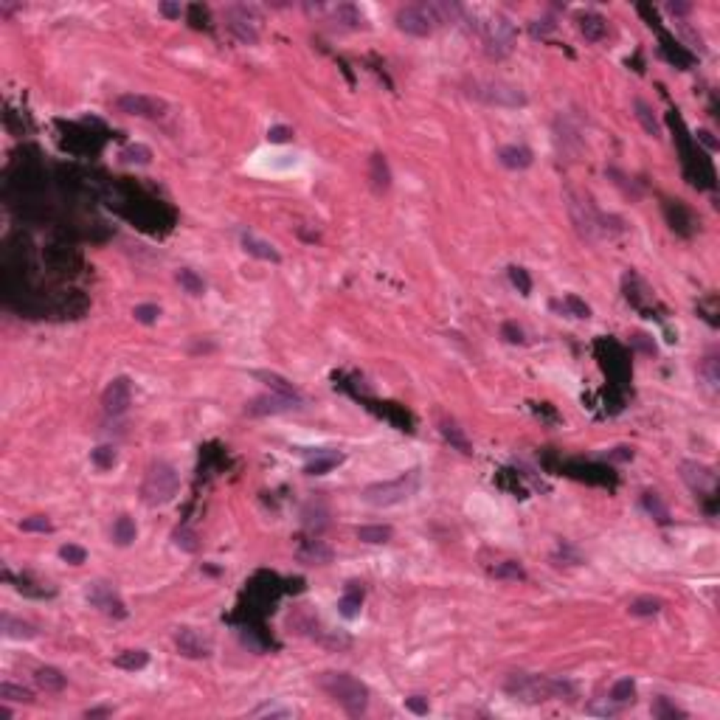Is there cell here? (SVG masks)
Here are the masks:
<instances>
[{
	"instance_id": "obj_1",
	"label": "cell",
	"mask_w": 720,
	"mask_h": 720,
	"mask_svg": "<svg viewBox=\"0 0 720 720\" xmlns=\"http://www.w3.org/2000/svg\"><path fill=\"white\" fill-rule=\"evenodd\" d=\"M318 686L335 703H340L346 709V714H352V717H357V714H363L368 709V689H366V683H360L349 672H323L318 678Z\"/></svg>"
},
{
	"instance_id": "obj_2",
	"label": "cell",
	"mask_w": 720,
	"mask_h": 720,
	"mask_svg": "<svg viewBox=\"0 0 720 720\" xmlns=\"http://www.w3.org/2000/svg\"><path fill=\"white\" fill-rule=\"evenodd\" d=\"M503 689L512 698H520L526 703H540V700H548V698L574 695L571 683H565V681H554V678H543V675H523V672L509 675Z\"/></svg>"
},
{
	"instance_id": "obj_3",
	"label": "cell",
	"mask_w": 720,
	"mask_h": 720,
	"mask_svg": "<svg viewBox=\"0 0 720 720\" xmlns=\"http://www.w3.org/2000/svg\"><path fill=\"white\" fill-rule=\"evenodd\" d=\"M180 489V475L169 461H155L141 484V498L146 506H166L169 501H174Z\"/></svg>"
},
{
	"instance_id": "obj_4",
	"label": "cell",
	"mask_w": 720,
	"mask_h": 720,
	"mask_svg": "<svg viewBox=\"0 0 720 720\" xmlns=\"http://www.w3.org/2000/svg\"><path fill=\"white\" fill-rule=\"evenodd\" d=\"M419 487V470H408L391 481H377V484H368L363 489V501L368 506H394V503H402L405 498H411Z\"/></svg>"
},
{
	"instance_id": "obj_5",
	"label": "cell",
	"mask_w": 720,
	"mask_h": 720,
	"mask_svg": "<svg viewBox=\"0 0 720 720\" xmlns=\"http://www.w3.org/2000/svg\"><path fill=\"white\" fill-rule=\"evenodd\" d=\"M478 34H481V42H484V51H487V56L489 59H503V56H509L512 53V48H515V25L503 17V14H498V11H492V14H487L481 22H478Z\"/></svg>"
},
{
	"instance_id": "obj_6",
	"label": "cell",
	"mask_w": 720,
	"mask_h": 720,
	"mask_svg": "<svg viewBox=\"0 0 720 720\" xmlns=\"http://www.w3.org/2000/svg\"><path fill=\"white\" fill-rule=\"evenodd\" d=\"M397 28L411 34V37H430L433 28H436V20L428 8V3H411V6H402L394 17Z\"/></svg>"
},
{
	"instance_id": "obj_7",
	"label": "cell",
	"mask_w": 720,
	"mask_h": 720,
	"mask_svg": "<svg viewBox=\"0 0 720 720\" xmlns=\"http://www.w3.org/2000/svg\"><path fill=\"white\" fill-rule=\"evenodd\" d=\"M259 14H256V8H250V6H231L228 11H225V25H228V31L239 39V42H245V45H253L256 39H259Z\"/></svg>"
},
{
	"instance_id": "obj_8",
	"label": "cell",
	"mask_w": 720,
	"mask_h": 720,
	"mask_svg": "<svg viewBox=\"0 0 720 720\" xmlns=\"http://www.w3.org/2000/svg\"><path fill=\"white\" fill-rule=\"evenodd\" d=\"M115 107L127 115H138V118H163L166 104L160 98L152 96H141V93H124L115 98Z\"/></svg>"
},
{
	"instance_id": "obj_9",
	"label": "cell",
	"mask_w": 720,
	"mask_h": 720,
	"mask_svg": "<svg viewBox=\"0 0 720 720\" xmlns=\"http://www.w3.org/2000/svg\"><path fill=\"white\" fill-rule=\"evenodd\" d=\"M472 93L478 98H484L489 104H501V107H520V104H526V96L515 84H506V82H484V84H475Z\"/></svg>"
},
{
	"instance_id": "obj_10",
	"label": "cell",
	"mask_w": 720,
	"mask_h": 720,
	"mask_svg": "<svg viewBox=\"0 0 720 720\" xmlns=\"http://www.w3.org/2000/svg\"><path fill=\"white\" fill-rule=\"evenodd\" d=\"M129 402H132V382H129L127 377H115V380L104 388V394H101V405H104V411L112 413V416L124 413V411L129 408Z\"/></svg>"
},
{
	"instance_id": "obj_11",
	"label": "cell",
	"mask_w": 720,
	"mask_h": 720,
	"mask_svg": "<svg viewBox=\"0 0 720 720\" xmlns=\"http://www.w3.org/2000/svg\"><path fill=\"white\" fill-rule=\"evenodd\" d=\"M681 475L689 484L692 492H712L714 489V472L706 464L698 461H681Z\"/></svg>"
},
{
	"instance_id": "obj_12",
	"label": "cell",
	"mask_w": 720,
	"mask_h": 720,
	"mask_svg": "<svg viewBox=\"0 0 720 720\" xmlns=\"http://www.w3.org/2000/svg\"><path fill=\"white\" fill-rule=\"evenodd\" d=\"M87 599L96 605V608H101L107 616H115V619H124L127 616V608H124V602L107 588V585H101V582H96V585H90V591H87Z\"/></svg>"
},
{
	"instance_id": "obj_13",
	"label": "cell",
	"mask_w": 720,
	"mask_h": 720,
	"mask_svg": "<svg viewBox=\"0 0 720 720\" xmlns=\"http://www.w3.org/2000/svg\"><path fill=\"white\" fill-rule=\"evenodd\" d=\"M253 377H259L273 394H278V397H287V399H292V402H298V405H304V397H301V391L290 382V380H284L281 374H276V371H253Z\"/></svg>"
},
{
	"instance_id": "obj_14",
	"label": "cell",
	"mask_w": 720,
	"mask_h": 720,
	"mask_svg": "<svg viewBox=\"0 0 720 720\" xmlns=\"http://www.w3.org/2000/svg\"><path fill=\"white\" fill-rule=\"evenodd\" d=\"M174 641H177L180 652L188 655V658H205V655H208V641H205L197 630H191V627H180L177 636H174Z\"/></svg>"
},
{
	"instance_id": "obj_15",
	"label": "cell",
	"mask_w": 720,
	"mask_h": 720,
	"mask_svg": "<svg viewBox=\"0 0 720 720\" xmlns=\"http://www.w3.org/2000/svg\"><path fill=\"white\" fill-rule=\"evenodd\" d=\"M290 408H301L298 402L287 399V397H278V394H270V397H256L250 405H248V413L259 416V413H281V411H290Z\"/></svg>"
},
{
	"instance_id": "obj_16",
	"label": "cell",
	"mask_w": 720,
	"mask_h": 720,
	"mask_svg": "<svg viewBox=\"0 0 720 720\" xmlns=\"http://www.w3.org/2000/svg\"><path fill=\"white\" fill-rule=\"evenodd\" d=\"M579 34L588 42H599L608 34V20L599 11H585V14H579Z\"/></svg>"
},
{
	"instance_id": "obj_17",
	"label": "cell",
	"mask_w": 720,
	"mask_h": 720,
	"mask_svg": "<svg viewBox=\"0 0 720 720\" xmlns=\"http://www.w3.org/2000/svg\"><path fill=\"white\" fill-rule=\"evenodd\" d=\"M295 554H298V560L307 562V565H323V562L332 560V548H329L326 543H321V540H304Z\"/></svg>"
},
{
	"instance_id": "obj_18",
	"label": "cell",
	"mask_w": 720,
	"mask_h": 720,
	"mask_svg": "<svg viewBox=\"0 0 720 720\" xmlns=\"http://www.w3.org/2000/svg\"><path fill=\"white\" fill-rule=\"evenodd\" d=\"M242 250L250 253V256H256V259H264V262H281L278 250H276L270 242H264V239H259V236H253V233H242Z\"/></svg>"
},
{
	"instance_id": "obj_19",
	"label": "cell",
	"mask_w": 720,
	"mask_h": 720,
	"mask_svg": "<svg viewBox=\"0 0 720 720\" xmlns=\"http://www.w3.org/2000/svg\"><path fill=\"white\" fill-rule=\"evenodd\" d=\"M360 605H363V588H360V582H349L343 596H340V602H338L340 616L343 619H354L360 613Z\"/></svg>"
},
{
	"instance_id": "obj_20",
	"label": "cell",
	"mask_w": 720,
	"mask_h": 720,
	"mask_svg": "<svg viewBox=\"0 0 720 720\" xmlns=\"http://www.w3.org/2000/svg\"><path fill=\"white\" fill-rule=\"evenodd\" d=\"M332 20H335L340 28H363V25H366L363 11H360L354 3H338L335 11H332Z\"/></svg>"
},
{
	"instance_id": "obj_21",
	"label": "cell",
	"mask_w": 720,
	"mask_h": 720,
	"mask_svg": "<svg viewBox=\"0 0 720 720\" xmlns=\"http://www.w3.org/2000/svg\"><path fill=\"white\" fill-rule=\"evenodd\" d=\"M498 160H501L506 169H526V166H532V152H529L526 146L509 143V146H501Z\"/></svg>"
},
{
	"instance_id": "obj_22",
	"label": "cell",
	"mask_w": 720,
	"mask_h": 720,
	"mask_svg": "<svg viewBox=\"0 0 720 720\" xmlns=\"http://www.w3.org/2000/svg\"><path fill=\"white\" fill-rule=\"evenodd\" d=\"M340 461H343V456H340V453H329V450H321V453H315V458H309V461H307L304 472H307V475H323V472L335 470Z\"/></svg>"
},
{
	"instance_id": "obj_23",
	"label": "cell",
	"mask_w": 720,
	"mask_h": 720,
	"mask_svg": "<svg viewBox=\"0 0 720 720\" xmlns=\"http://www.w3.org/2000/svg\"><path fill=\"white\" fill-rule=\"evenodd\" d=\"M34 681H37V686L45 689V692H62L65 683H68V678H65L56 667H39V669L34 672Z\"/></svg>"
},
{
	"instance_id": "obj_24",
	"label": "cell",
	"mask_w": 720,
	"mask_h": 720,
	"mask_svg": "<svg viewBox=\"0 0 720 720\" xmlns=\"http://www.w3.org/2000/svg\"><path fill=\"white\" fill-rule=\"evenodd\" d=\"M633 110H636V118H638V124H641V129L647 132V135H652V138H658L661 135V124H658V118H655V112H652V107L647 104V101H641V98H636L633 101Z\"/></svg>"
},
{
	"instance_id": "obj_25",
	"label": "cell",
	"mask_w": 720,
	"mask_h": 720,
	"mask_svg": "<svg viewBox=\"0 0 720 720\" xmlns=\"http://www.w3.org/2000/svg\"><path fill=\"white\" fill-rule=\"evenodd\" d=\"M0 624H3V636H6V638H34V636H37V627H34V624H28V622H22V619H14V616H8V613H3Z\"/></svg>"
},
{
	"instance_id": "obj_26",
	"label": "cell",
	"mask_w": 720,
	"mask_h": 720,
	"mask_svg": "<svg viewBox=\"0 0 720 720\" xmlns=\"http://www.w3.org/2000/svg\"><path fill=\"white\" fill-rule=\"evenodd\" d=\"M368 177H371V183H374V188H377V191H385V188L391 186V172H388V163H385V158H382L380 152H377V155H371Z\"/></svg>"
},
{
	"instance_id": "obj_27",
	"label": "cell",
	"mask_w": 720,
	"mask_h": 720,
	"mask_svg": "<svg viewBox=\"0 0 720 720\" xmlns=\"http://www.w3.org/2000/svg\"><path fill=\"white\" fill-rule=\"evenodd\" d=\"M135 534H138V526H135V520H132L129 515L115 518V523H112V540H115L118 546H129V543L135 540Z\"/></svg>"
},
{
	"instance_id": "obj_28",
	"label": "cell",
	"mask_w": 720,
	"mask_h": 720,
	"mask_svg": "<svg viewBox=\"0 0 720 720\" xmlns=\"http://www.w3.org/2000/svg\"><path fill=\"white\" fill-rule=\"evenodd\" d=\"M115 667H121V669H129V672H135V669H143L146 664H149V652L146 650H124V652H118L115 655V661H112Z\"/></svg>"
},
{
	"instance_id": "obj_29",
	"label": "cell",
	"mask_w": 720,
	"mask_h": 720,
	"mask_svg": "<svg viewBox=\"0 0 720 720\" xmlns=\"http://www.w3.org/2000/svg\"><path fill=\"white\" fill-rule=\"evenodd\" d=\"M442 436H444V442L450 444V447H456L458 453H464V456H470L472 453V444L467 442V436L461 433V428H456V425H450V422H442Z\"/></svg>"
},
{
	"instance_id": "obj_30",
	"label": "cell",
	"mask_w": 720,
	"mask_h": 720,
	"mask_svg": "<svg viewBox=\"0 0 720 720\" xmlns=\"http://www.w3.org/2000/svg\"><path fill=\"white\" fill-rule=\"evenodd\" d=\"M354 534H357L360 543L377 546V543H388V540L394 537V529H391V526H357Z\"/></svg>"
},
{
	"instance_id": "obj_31",
	"label": "cell",
	"mask_w": 720,
	"mask_h": 720,
	"mask_svg": "<svg viewBox=\"0 0 720 720\" xmlns=\"http://www.w3.org/2000/svg\"><path fill=\"white\" fill-rule=\"evenodd\" d=\"M661 608H664V602L655 599V596H638V599L630 602V613L633 616H655Z\"/></svg>"
},
{
	"instance_id": "obj_32",
	"label": "cell",
	"mask_w": 720,
	"mask_h": 720,
	"mask_svg": "<svg viewBox=\"0 0 720 720\" xmlns=\"http://www.w3.org/2000/svg\"><path fill=\"white\" fill-rule=\"evenodd\" d=\"M633 695H636V683H633L630 678H622V681H616V683H613V689H610V700H613L616 706L633 703Z\"/></svg>"
},
{
	"instance_id": "obj_33",
	"label": "cell",
	"mask_w": 720,
	"mask_h": 720,
	"mask_svg": "<svg viewBox=\"0 0 720 720\" xmlns=\"http://www.w3.org/2000/svg\"><path fill=\"white\" fill-rule=\"evenodd\" d=\"M177 281H180V287H183L186 292H191V295H202V290H205L202 278H200L194 270H188V267H180V270H177Z\"/></svg>"
},
{
	"instance_id": "obj_34",
	"label": "cell",
	"mask_w": 720,
	"mask_h": 720,
	"mask_svg": "<svg viewBox=\"0 0 720 720\" xmlns=\"http://www.w3.org/2000/svg\"><path fill=\"white\" fill-rule=\"evenodd\" d=\"M172 540H174V546H177V548H183V551H188V554H194V551L200 548V543H197V534H194L188 526H180V529H174V532H172Z\"/></svg>"
},
{
	"instance_id": "obj_35",
	"label": "cell",
	"mask_w": 720,
	"mask_h": 720,
	"mask_svg": "<svg viewBox=\"0 0 720 720\" xmlns=\"http://www.w3.org/2000/svg\"><path fill=\"white\" fill-rule=\"evenodd\" d=\"M492 577H495V579H512V582H518V579H526V571H523L518 562L506 560V562H498V565L492 568Z\"/></svg>"
},
{
	"instance_id": "obj_36",
	"label": "cell",
	"mask_w": 720,
	"mask_h": 720,
	"mask_svg": "<svg viewBox=\"0 0 720 720\" xmlns=\"http://www.w3.org/2000/svg\"><path fill=\"white\" fill-rule=\"evenodd\" d=\"M0 698L3 700H14V703H31L34 695L25 689V686H17V683H0Z\"/></svg>"
},
{
	"instance_id": "obj_37",
	"label": "cell",
	"mask_w": 720,
	"mask_h": 720,
	"mask_svg": "<svg viewBox=\"0 0 720 720\" xmlns=\"http://www.w3.org/2000/svg\"><path fill=\"white\" fill-rule=\"evenodd\" d=\"M90 458H93V464L96 467H101V470H110L112 464H115V447H110V444H98L93 453H90Z\"/></svg>"
},
{
	"instance_id": "obj_38",
	"label": "cell",
	"mask_w": 720,
	"mask_h": 720,
	"mask_svg": "<svg viewBox=\"0 0 720 720\" xmlns=\"http://www.w3.org/2000/svg\"><path fill=\"white\" fill-rule=\"evenodd\" d=\"M641 506H644L650 515H655L658 520H667V506L661 503V498H658L655 492H644V495H641Z\"/></svg>"
},
{
	"instance_id": "obj_39",
	"label": "cell",
	"mask_w": 720,
	"mask_h": 720,
	"mask_svg": "<svg viewBox=\"0 0 720 720\" xmlns=\"http://www.w3.org/2000/svg\"><path fill=\"white\" fill-rule=\"evenodd\" d=\"M59 557L65 560V562H70V565H82L84 560H87V551L82 548V546H73V543H65L62 548H59Z\"/></svg>"
},
{
	"instance_id": "obj_40",
	"label": "cell",
	"mask_w": 720,
	"mask_h": 720,
	"mask_svg": "<svg viewBox=\"0 0 720 720\" xmlns=\"http://www.w3.org/2000/svg\"><path fill=\"white\" fill-rule=\"evenodd\" d=\"M121 158H124L127 163H149V160H152V152H149L146 146L135 143V146H127V149L121 152Z\"/></svg>"
},
{
	"instance_id": "obj_41",
	"label": "cell",
	"mask_w": 720,
	"mask_h": 720,
	"mask_svg": "<svg viewBox=\"0 0 720 720\" xmlns=\"http://www.w3.org/2000/svg\"><path fill=\"white\" fill-rule=\"evenodd\" d=\"M652 714H655V717H669V720H675V717H686V714H683L678 706H672L667 698H658V700L652 703Z\"/></svg>"
},
{
	"instance_id": "obj_42",
	"label": "cell",
	"mask_w": 720,
	"mask_h": 720,
	"mask_svg": "<svg viewBox=\"0 0 720 720\" xmlns=\"http://www.w3.org/2000/svg\"><path fill=\"white\" fill-rule=\"evenodd\" d=\"M562 309H568L574 318H588V315H591V307H588L585 301H579L577 295H565V301H562Z\"/></svg>"
},
{
	"instance_id": "obj_43",
	"label": "cell",
	"mask_w": 720,
	"mask_h": 720,
	"mask_svg": "<svg viewBox=\"0 0 720 720\" xmlns=\"http://www.w3.org/2000/svg\"><path fill=\"white\" fill-rule=\"evenodd\" d=\"M20 529H22V532H51L53 526H51V520H48L45 515H31V518H25V520L20 523Z\"/></svg>"
},
{
	"instance_id": "obj_44",
	"label": "cell",
	"mask_w": 720,
	"mask_h": 720,
	"mask_svg": "<svg viewBox=\"0 0 720 720\" xmlns=\"http://www.w3.org/2000/svg\"><path fill=\"white\" fill-rule=\"evenodd\" d=\"M132 315H135V321H141V323H155L158 315H160V307H155V304H138Z\"/></svg>"
},
{
	"instance_id": "obj_45",
	"label": "cell",
	"mask_w": 720,
	"mask_h": 720,
	"mask_svg": "<svg viewBox=\"0 0 720 720\" xmlns=\"http://www.w3.org/2000/svg\"><path fill=\"white\" fill-rule=\"evenodd\" d=\"M509 278H512V284H515L523 295H529L532 281H529V276H526V270H523V267H509Z\"/></svg>"
},
{
	"instance_id": "obj_46",
	"label": "cell",
	"mask_w": 720,
	"mask_h": 720,
	"mask_svg": "<svg viewBox=\"0 0 720 720\" xmlns=\"http://www.w3.org/2000/svg\"><path fill=\"white\" fill-rule=\"evenodd\" d=\"M250 717H290V709H278V706L264 703V706L253 709V712H250Z\"/></svg>"
},
{
	"instance_id": "obj_47",
	"label": "cell",
	"mask_w": 720,
	"mask_h": 720,
	"mask_svg": "<svg viewBox=\"0 0 720 720\" xmlns=\"http://www.w3.org/2000/svg\"><path fill=\"white\" fill-rule=\"evenodd\" d=\"M290 138H292V129H290V127H281V124H278V127H270V129H267V141H270V143H284V141H290Z\"/></svg>"
},
{
	"instance_id": "obj_48",
	"label": "cell",
	"mask_w": 720,
	"mask_h": 720,
	"mask_svg": "<svg viewBox=\"0 0 720 720\" xmlns=\"http://www.w3.org/2000/svg\"><path fill=\"white\" fill-rule=\"evenodd\" d=\"M501 335H503V340H509V343H523V332H520V326L512 323V321L501 326Z\"/></svg>"
},
{
	"instance_id": "obj_49",
	"label": "cell",
	"mask_w": 720,
	"mask_h": 720,
	"mask_svg": "<svg viewBox=\"0 0 720 720\" xmlns=\"http://www.w3.org/2000/svg\"><path fill=\"white\" fill-rule=\"evenodd\" d=\"M405 706H408L413 714H428V698H422V695L405 698Z\"/></svg>"
},
{
	"instance_id": "obj_50",
	"label": "cell",
	"mask_w": 720,
	"mask_h": 720,
	"mask_svg": "<svg viewBox=\"0 0 720 720\" xmlns=\"http://www.w3.org/2000/svg\"><path fill=\"white\" fill-rule=\"evenodd\" d=\"M160 11H163L166 17H180V11H183V8H180L177 3H160Z\"/></svg>"
},
{
	"instance_id": "obj_51",
	"label": "cell",
	"mask_w": 720,
	"mask_h": 720,
	"mask_svg": "<svg viewBox=\"0 0 720 720\" xmlns=\"http://www.w3.org/2000/svg\"><path fill=\"white\" fill-rule=\"evenodd\" d=\"M698 141H703L709 149H717V141H714V138H712V132H706V129H700V132H698Z\"/></svg>"
},
{
	"instance_id": "obj_52",
	"label": "cell",
	"mask_w": 720,
	"mask_h": 720,
	"mask_svg": "<svg viewBox=\"0 0 720 720\" xmlns=\"http://www.w3.org/2000/svg\"><path fill=\"white\" fill-rule=\"evenodd\" d=\"M101 714H110V709H90L87 717H101Z\"/></svg>"
}]
</instances>
